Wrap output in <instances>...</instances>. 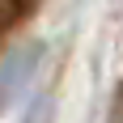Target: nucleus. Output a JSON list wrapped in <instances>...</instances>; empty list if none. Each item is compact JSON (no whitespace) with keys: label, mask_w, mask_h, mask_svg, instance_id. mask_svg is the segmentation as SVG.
<instances>
[{"label":"nucleus","mask_w":123,"mask_h":123,"mask_svg":"<svg viewBox=\"0 0 123 123\" xmlns=\"http://www.w3.org/2000/svg\"><path fill=\"white\" fill-rule=\"evenodd\" d=\"M38 60H43V43H17L0 55V115L21 98V89L34 81Z\"/></svg>","instance_id":"obj_1"},{"label":"nucleus","mask_w":123,"mask_h":123,"mask_svg":"<svg viewBox=\"0 0 123 123\" xmlns=\"http://www.w3.org/2000/svg\"><path fill=\"white\" fill-rule=\"evenodd\" d=\"M106 123H123V85L115 89V102H111V111H106Z\"/></svg>","instance_id":"obj_2"}]
</instances>
